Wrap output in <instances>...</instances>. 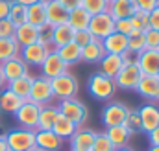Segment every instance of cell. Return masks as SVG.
Listing matches in <instances>:
<instances>
[{
    "label": "cell",
    "mask_w": 159,
    "mask_h": 151,
    "mask_svg": "<svg viewBox=\"0 0 159 151\" xmlns=\"http://www.w3.org/2000/svg\"><path fill=\"white\" fill-rule=\"evenodd\" d=\"M148 24L152 30H157L159 32V7H156L154 11L148 13Z\"/></svg>",
    "instance_id": "obj_47"
},
{
    "label": "cell",
    "mask_w": 159,
    "mask_h": 151,
    "mask_svg": "<svg viewBox=\"0 0 159 151\" xmlns=\"http://www.w3.org/2000/svg\"><path fill=\"white\" fill-rule=\"evenodd\" d=\"M2 88H6V79H4V76H2V68H0V90Z\"/></svg>",
    "instance_id": "obj_53"
},
{
    "label": "cell",
    "mask_w": 159,
    "mask_h": 151,
    "mask_svg": "<svg viewBox=\"0 0 159 151\" xmlns=\"http://www.w3.org/2000/svg\"><path fill=\"white\" fill-rule=\"evenodd\" d=\"M15 33V26L9 22V19H0V39L13 37Z\"/></svg>",
    "instance_id": "obj_43"
},
{
    "label": "cell",
    "mask_w": 159,
    "mask_h": 151,
    "mask_svg": "<svg viewBox=\"0 0 159 151\" xmlns=\"http://www.w3.org/2000/svg\"><path fill=\"white\" fill-rule=\"evenodd\" d=\"M148 140H150V146H159V125L148 133Z\"/></svg>",
    "instance_id": "obj_50"
},
{
    "label": "cell",
    "mask_w": 159,
    "mask_h": 151,
    "mask_svg": "<svg viewBox=\"0 0 159 151\" xmlns=\"http://www.w3.org/2000/svg\"><path fill=\"white\" fill-rule=\"evenodd\" d=\"M74 30L69 26V22H63V24H57V26H52V48H59L63 44H69L74 41Z\"/></svg>",
    "instance_id": "obj_23"
},
{
    "label": "cell",
    "mask_w": 159,
    "mask_h": 151,
    "mask_svg": "<svg viewBox=\"0 0 159 151\" xmlns=\"http://www.w3.org/2000/svg\"><path fill=\"white\" fill-rule=\"evenodd\" d=\"M150 151H159V146H150Z\"/></svg>",
    "instance_id": "obj_55"
},
{
    "label": "cell",
    "mask_w": 159,
    "mask_h": 151,
    "mask_svg": "<svg viewBox=\"0 0 159 151\" xmlns=\"http://www.w3.org/2000/svg\"><path fill=\"white\" fill-rule=\"evenodd\" d=\"M0 151H9L7 149V144H6V138L0 136Z\"/></svg>",
    "instance_id": "obj_51"
},
{
    "label": "cell",
    "mask_w": 159,
    "mask_h": 151,
    "mask_svg": "<svg viewBox=\"0 0 159 151\" xmlns=\"http://www.w3.org/2000/svg\"><path fill=\"white\" fill-rule=\"evenodd\" d=\"M13 37H15L17 42H19L20 48H24V46H28V44L37 42V39H39V28H35V26L24 22V24H20V26L15 28Z\"/></svg>",
    "instance_id": "obj_22"
},
{
    "label": "cell",
    "mask_w": 159,
    "mask_h": 151,
    "mask_svg": "<svg viewBox=\"0 0 159 151\" xmlns=\"http://www.w3.org/2000/svg\"><path fill=\"white\" fill-rule=\"evenodd\" d=\"M137 67L144 76H157L159 74V50H143L139 55Z\"/></svg>",
    "instance_id": "obj_17"
},
{
    "label": "cell",
    "mask_w": 159,
    "mask_h": 151,
    "mask_svg": "<svg viewBox=\"0 0 159 151\" xmlns=\"http://www.w3.org/2000/svg\"><path fill=\"white\" fill-rule=\"evenodd\" d=\"M157 76H159V74H157Z\"/></svg>",
    "instance_id": "obj_57"
},
{
    "label": "cell",
    "mask_w": 159,
    "mask_h": 151,
    "mask_svg": "<svg viewBox=\"0 0 159 151\" xmlns=\"http://www.w3.org/2000/svg\"><path fill=\"white\" fill-rule=\"evenodd\" d=\"M91 151H117V149L109 142V138H107L106 133H96V138H94V144H93Z\"/></svg>",
    "instance_id": "obj_39"
},
{
    "label": "cell",
    "mask_w": 159,
    "mask_h": 151,
    "mask_svg": "<svg viewBox=\"0 0 159 151\" xmlns=\"http://www.w3.org/2000/svg\"><path fill=\"white\" fill-rule=\"evenodd\" d=\"M139 55H141V52H135V50L126 48V50L120 54L122 65H137V63H139Z\"/></svg>",
    "instance_id": "obj_41"
},
{
    "label": "cell",
    "mask_w": 159,
    "mask_h": 151,
    "mask_svg": "<svg viewBox=\"0 0 159 151\" xmlns=\"http://www.w3.org/2000/svg\"><path fill=\"white\" fill-rule=\"evenodd\" d=\"M39 111H41V107L37 105V103L26 100V101H22V105H20L19 111L15 113V118H17V122H19L20 127H26V129H34V131H37Z\"/></svg>",
    "instance_id": "obj_9"
},
{
    "label": "cell",
    "mask_w": 159,
    "mask_h": 151,
    "mask_svg": "<svg viewBox=\"0 0 159 151\" xmlns=\"http://www.w3.org/2000/svg\"><path fill=\"white\" fill-rule=\"evenodd\" d=\"M37 42L48 46V48H52V28H50V26H44V28L39 30V39H37Z\"/></svg>",
    "instance_id": "obj_46"
},
{
    "label": "cell",
    "mask_w": 159,
    "mask_h": 151,
    "mask_svg": "<svg viewBox=\"0 0 159 151\" xmlns=\"http://www.w3.org/2000/svg\"><path fill=\"white\" fill-rule=\"evenodd\" d=\"M87 30L91 32V35H93L94 39L102 41V39L107 37L109 33H113V32H115V19H113L107 11L98 13V15H93Z\"/></svg>",
    "instance_id": "obj_6"
},
{
    "label": "cell",
    "mask_w": 159,
    "mask_h": 151,
    "mask_svg": "<svg viewBox=\"0 0 159 151\" xmlns=\"http://www.w3.org/2000/svg\"><path fill=\"white\" fill-rule=\"evenodd\" d=\"M39 68H41V76L46 77V79H54V77H57V76L69 72V70H67L69 67H67L65 61L57 55L56 50H50V52H48V55L44 57V61H43V65H41Z\"/></svg>",
    "instance_id": "obj_10"
},
{
    "label": "cell",
    "mask_w": 159,
    "mask_h": 151,
    "mask_svg": "<svg viewBox=\"0 0 159 151\" xmlns=\"http://www.w3.org/2000/svg\"><path fill=\"white\" fill-rule=\"evenodd\" d=\"M50 87H52V92H54V100H69V98H76L78 94V79L70 72H65V74L57 76L54 79H50Z\"/></svg>",
    "instance_id": "obj_3"
},
{
    "label": "cell",
    "mask_w": 159,
    "mask_h": 151,
    "mask_svg": "<svg viewBox=\"0 0 159 151\" xmlns=\"http://www.w3.org/2000/svg\"><path fill=\"white\" fill-rule=\"evenodd\" d=\"M129 22H131V26H133V30H137V32H146L148 28H150V24H148V13H144V11H135L131 17H129Z\"/></svg>",
    "instance_id": "obj_37"
},
{
    "label": "cell",
    "mask_w": 159,
    "mask_h": 151,
    "mask_svg": "<svg viewBox=\"0 0 159 151\" xmlns=\"http://www.w3.org/2000/svg\"><path fill=\"white\" fill-rule=\"evenodd\" d=\"M54 50V48H48L41 42H34V44H28L24 48H20V59L28 65V67H41L44 57L48 55V52Z\"/></svg>",
    "instance_id": "obj_11"
},
{
    "label": "cell",
    "mask_w": 159,
    "mask_h": 151,
    "mask_svg": "<svg viewBox=\"0 0 159 151\" xmlns=\"http://www.w3.org/2000/svg\"><path fill=\"white\" fill-rule=\"evenodd\" d=\"M144 46L146 50H159V32L148 28L144 32Z\"/></svg>",
    "instance_id": "obj_40"
},
{
    "label": "cell",
    "mask_w": 159,
    "mask_h": 151,
    "mask_svg": "<svg viewBox=\"0 0 159 151\" xmlns=\"http://www.w3.org/2000/svg\"><path fill=\"white\" fill-rule=\"evenodd\" d=\"M57 116H59V111H57V107H54L52 103L41 107L39 120H37V129H41V131H48V129H52L54 123H56V120H57Z\"/></svg>",
    "instance_id": "obj_31"
},
{
    "label": "cell",
    "mask_w": 159,
    "mask_h": 151,
    "mask_svg": "<svg viewBox=\"0 0 159 151\" xmlns=\"http://www.w3.org/2000/svg\"><path fill=\"white\" fill-rule=\"evenodd\" d=\"M67 22L69 26L74 30V32H80V30H87L89 28V22H91V15L80 6L76 9L69 11V17H67Z\"/></svg>",
    "instance_id": "obj_29"
},
{
    "label": "cell",
    "mask_w": 159,
    "mask_h": 151,
    "mask_svg": "<svg viewBox=\"0 0 159 151\" xmlns=\"http://www.w3.org/2000/svg\"><path fill=\"white\" fill-rule=\"evenodd\" d=\"M56 52H57V55L65 61V65H67V67L76 65V63L81 61V46L76 44L74 41H72V42H69V44H63V46L56 48Z\"/></svg>",
    "instance_id": "obj_25"
},
{
    "label": "cell",
    "mask_w": 159,
    "mask_h": 151,
    "mask_svg": "<svg viewBox=\"0 0 159 151\" xmlns=\"http://www.w3.org/2000/svg\"><path fill=\"white\" fill-rule=\"evenodd\" d=\"M81 7L93 17L109 9V0H81Z\"/></svg>",
    "instance_id": "obj_36"
},
{
    "label": "cell",
    "mask_w": 159,
    "mask_h": 151,
    "mask_svg": "<svg viewBox=\"0 0 159 151\" xmlns=\"http://www.w3.org/2000/svg\"><path fill=\"white\" fill-rule=\"evenodd\" d=\"M139 118H141V125H143V133H150L159 125V105L156 103H144L139 109Z\"/></svg>",
    "instance_id": "obj_15"
},
{
    "label": "cell",
    "mask_w": 159,
    "mask_h": 151,
    "mask_svg": "<svg viewBox=\"0 0 159 151\" xmlns=\"http://www.w3.org/2000/svg\"><path fill=\"white\" fill-rule=\"evenodd\" d=\"M30 101L37 103L39 107L44 105H50L54 101V92H52V87H50V79L37 76L32 79V88H30V96H28Z\"/></svg>",
    "instance_id": "obj_5"
},
{
    "label": "cell",
    "mask_w": 159,
    "mask_h": 151,
    "mask_svg": "<svg viewBox=\"0 0 159 151\" xmlns=\"http://www.w3.org/2000/svg\"><path fill=\"white\" fill-rule=\"evenodd\" d=\"M135 11H137L135 0H109V9H107V13H109L115 20H119V19H129Z\"/></svg>",
    "instance_id": "obj_19"
},
{
    "label": "cell",
    "mask_w": 159,
    "mask_h": 151,
    "mask_svg": "<svg viewBox=\"0 0 159 151\" xmlns=\"http://www.w3.org/2000/svg\"><path fill=\"white\" fill-rule=\"evenodd\" d=\"M26 22L35 26V28H39V30L44 28V26H48L46 24V6H44V0L26 6Z\"/></svg>",
    "instance_id": "obj_20"
},
{
    "label": "cell",
    "mask_w": 159,
    "mask_h": 151,
    "mask_svg": "<svg viewBox=\"0 0 159 151\" xmlns=\"http://www.w3.org/2000/svg\"><path fill=\"white\" fill-rule=\"evenodd\" d=\"M128 48H129V50H135V52L146 50V46H144V33L133 30V32L128 35Z\"/></svg>",
    "instance_id": "obj_38"
},
{
    "label": "cell",
    "mask_w": 159,
    "mask_h": 151,
    "mask_svg": "<svg viewBox=\"0 0 159 151\" xmlns=\"http://www.w3.org/2000/svg\"><path fill=\"white\" fill-rule=\"evenodd\" d=\"M117 151H133V149H131V148H128V146H126V148H120V149H117Z\"/></svg>",
    "instance_id": "obj_54"
},
{
    "label": "cell",
    "mask_w": 159,
    "mask_h": 151,
    "mask_svg": "<svg viewBox=\"0 0 159 151\" xmlns=\"http://www.w3.org/2000/svg\"><path fill=\"white\" fill-rule=\"evenodd\" d=\"M7 19H9V22H11L15 28L20 26V24H24V22H26V6H24V4H19L17 0H11Z\"/></svg>",
    "instance_id": "obj_34"
},
{
    "label": "cell",
    "mask_w": 159,
    "mask_h": 151,
    "mask_svg": "<svg viewBox=\"0 0 159 151\" xmlns=\"http://www.w3.org/2000/svg\"><path fill=\"white\" fill-rule=\"evenodd\" d=\"M93 39H94V37L91 35V32H89V30H80V32H76V33H74V42H76V44H80L81 48H83L85 44H89Z\"/></svg>",
    "instance_id": "obj_45"
},
{
    "label": "cell",
    "mask_w": 159,
    "mask_h": 151,
    "mask_svg": "<svg viewBox=\"0 0 159 151\" xmlns=\"http://www.w3.org/2000/svg\"><path fill=\"white\" fill-rule=\"evenodd\" d=\"M87 92L98 100V101H111L117 94V85H115V79L113 77H107L102 72H94V74L89 76V81H87Z\"/></svg>",
    "instance_id": "obj_1"
},
{
    "label": "cell",
    "mask_w": 159,
    "mask_h": 151,
    "mask_svg": "<svg viewBox=\"0 0 159 151\" xmlns=\"http://www.w3.org/2000/svg\"><path fill=\"white\" fill-rule=\"evenodd\" d=\"M19 54H20V46L15 41V37L0 39V63H4L11 57H17Z\"/></svg>",
    "instance_id": "obj_33"
},
{
    "label": "cell",
    "mask_w": 159,
    "mask_h": 151,
    "mask_svg": "<svg viewBox=\"0 0 159 151\" xmlns=\"http://www.w3.org/2000/svg\"><path fill=\"white\" fill-rule=\"evenodd\" d=\"M115 32L128 37V35L133 32V26H131L129 19H119V20H115Z\"/></svg>",
    "instance_id": "obj_42"
},
{
    "label": "cell",
    "mask_w": 159,
    "mask_h": 151,
    "mask_svg": "<svg viewBox=\"0 0 159 151\" xmlns=\"http://www.w3.org/2000/svg\"><path fill=\"white\" fill-rule=\"evenodd\" d=\"M30 151H43V149H39V148H34V149H30Z\"/></svg>",
    "instance_id": "obj_56"
},
{
    "label": "cell",
    "mask_w": 159,
    "mask_h": 151,
    "mask_svg": "<svg viewBox=\"0 0 159 151\" xmlns=\"http://www.w3.org/2000/svg\"><path fill=\"white\" fill-rule=\"evenodd\" d=\"M0 68H2V76H4L6 83H9L13 79H19V77H24V76H30L28 65L20 59V55L11 57V59L0 63Z\"/></svg>",
    "instance_id": "obj_13"
},
{
    "label": "cell",
    "mask_w": 159,
    "mask_h": 151,
    "mask_svg": "<svg viewBox=\"0 0 159 151\" xmlns=\"http://www.w3.org/2000/svg\"><path fill=\"white\" fill-rule=\"evenodd\" d=\"M94 138H96V131L89 127H78V131L69 138L70 151H91Z\"/></svg>",
    "instance_id": "obj_14"
},
{
    "label": "cell",
    "mask_w": 159,
    "mask_h": 151,
    "mask_svg": "<svg viewBox=\"0 0 159 151\" xmlns=\"http://www.w3.org/2000/svg\"><path fill=\"white\" fill-rule=\"evenodd\" d=\"M104 55H106V50H104V46H102V41H98V39H93L89 44H85V46L81 48V61H83V63L98 65Z\"/></svg>",
    "instance_id": "obj_21"
},
{
    "label": "cell",
    "mask_w": 159,
    "mask_h": 151,
    "mask_svg": "<svg viewBox=\"0 0 159 151\" xmlns=\"http://www.w3.org/2000/svg\"><path fill=\"white\" fill-rule=\"evenodd\" d=\"M19 4H24V6H30V4H35V2H41V0H17Z\"/></svg>",
    "instance_id": "obj_52"
},
{
    "label": "cell",
    "mask_w": 159,
    "mask_h": 151,
    "mask_svg": "<svg viewBox=\"0 0 159 151\" xmlns=\"http://www.w3.org/2000/svg\"><path fill=\"white\" fill-rule=\"evenodd\" d=\"M102 46L106 50V54H115V55H120L126 48H128V37L122 35V33H109L106 39H102Z\"/></svg>",
    "instance_id": "obj_24"
},
{
    "label": "cell",
    "mask_w": 159,
    "mask_h": 151,
    "mask_svg": "<svg viewBox=\"0 0 159 151\" xmlns=\"http://www.w3.org/2000/svg\"><path fill=\"white\" fill-rule=\"evenodd\" d=\"M32 76H24V77H19V79H13L9 83H6V88L11 90L13 94H17L20 100H28L30 96V88H32Z\"/></svg>",
    "instance_id": "obj_30"
},
{
    "label": "cell",
    "mask_w": 159,
    "mask_h": 151,
    "mask_svg": "<svg viewBox=\"0 0 159 151\" xmlns=\"http://www.w3.org/2000/svg\"><path fill=\"white\" fill-rule=\"evenodd\" d=\"M129 107L124 105L122 101H107L106 107L102 109V123L107 127H113V125H122L126 116H128Z\"/></svg>",
    "instance_id": "obj_7"
},
{
    "label": "cell",
    "mask_w": 159,
    "mask_h": 151,
    "mask_svg": "<svg viewBox=\"0 0 159 151\" xmlns=\"http://www.w3.org/2000/svg\"><path fill=\"white\" fill-rule=\"evenodd\" d=\"M67 11H72V9H76V7H80L81 6V0H57Z\"/></svg>",
    "instance_id": "obj_48"
},
{
    "label": "cell",
    "mask_w": 159,
    "mask_h": 151,
    "mask_svg": "<svg viewBox=\"0 0 159 151\" xmlns=\"http://www.w3.org/2000/svg\"><path fill=\"white\" fill-rule=\"evenodd\" d=\"M9 151H30L35 148V131L26 127H13L4 135Z\"/></svg>",
    "instance_id": "obj_2"
},
{
    "label": "cell",
    "mask_w": 159,
    "mask_h": 151,
    "mask_svg": "<svg viewBox=\"0 0 159 151\" xmlns=\"http://www.w3.org/2000/svg\"><path fill=\"white\" fill-rule=\"evenodd\" d=\"M63 142L52 129L48 131H41L37 129L35 131V148H39L43 151H59L63 148Z\"/></svg>",
    "instance_id": "obj_16"
},
{
    "label": "cell",
    "mask_w": 159,
    "mask_h": 151,
    "mask_svg": "<svg viewBox=\"0 0 159 151\" xmlns=\"http://www.w3.org/2000/svg\"><path fill=\"white\" fill-rule=\"evenodd\" d=\"M11 0H0V19H7Z\"/></svg>",
    "instance_id": "obj_49"
},
{
    "label": "cell",
    "mask_w": 159,
    "mask_h": 151,
    "mask_svg": "<svg viewBox=\"0 0 159 151\" xmlns=\"http://www.w3.org/2000/svg\"><path fill=\"white\" fill-rule=\"evenodd\" d=\"M52 131L61 138V140H69L76 131H78V125L74 123V122H70L69 118H65V116H57V120H56V123H54V127H52Z\"/></svg>",
    "instance_id": "obj_32"
},
{
    "label": "cell",
    "mask_w": 159,
    "mask_h": 151,
    "mask_svg": "<svg viewBox=\"0 0 159 151\" xmlns=\"http://www.w3.org/2000/svg\"><path fill=\"white\" fill-rule=\"evenodd\" d=\"M128 131H129V135L133 136V135H137V133H143V125H141V118H139V111L137 109H129L128 111V116H126V120H124V123H122Z\"/></svg>",
    "instance_id": "obj_35"
},
{
    "label": "cell",
    "mask_w": 159,
    "mask_h": 151,
    "mask_svg": "<svg viewBox=\"0 0 159 151\" xmlns=\"http://www.w3.org/2000/svg\"><path fill=\"white\" fill-rule=\"evenodd\" d=\"M106 135H107L109 142L115 146V149L126 148L128 142L131 140V135H129V131H128L124 125H113V127H107V129H106Z\"/></svg>",
    "instance_id": "obj_26"
},
{
    "label": "cell",
    "mask_w": 159,
    "mask_h": 151,
    "mask_svg": "<svg viewBox=\"0 0 159 151\" xmlns=\"http://www.w3.org/2000/svg\"><path fill=\"white\" fill-rule=\"evenodd\" d=\"M143 77V72L137 65H124L120 68V72L113 79H115V85L117 88L122 90H135L137 85H139V79Z\"/></svg>",
    "instance_id": "obj_8"
},
{
    "label": "cell",
    "mask_w": 159,
    "mask_h": 151,
    "mask_svg": "<svg viewBox=\"0 0 159 151\" xmlns=\"http://www.w3.org/2000/svg\"><path fill=\"white\" fill-rule=\"evenodd\" d=\"M135 4H137V9L144 13H150L156 7H159V0H135Z\"/></svg>",
    "instance_id": "obj_44"
},
{
    "label": "cell",
    "mask_w": 159,
    "mask_h": 151,
    "mask_svg": "<svg viewBox=\"0 0 159 151\" xmlns=\"http://www.w3.org/2000/svg\"><path fill=\"white\" fill-rule=\"evenodd\" d=\"M98 67H100V70H98V72L106 74L107 77H115V76L120 72V68H122L124 65H122L120 55H115V54H106V55L100 59Z\"/></svg>",
    "instance_id": "obj_27"
},
{
    "label": "cell",
    "mask_w": 159,
    "mask_h": 151,
    "mask_svg": "<svg viewBox=\"0 0 159 151\" xmlns=\"http://www.w3.org/2000/svg\"><path fill=\"white\" fill-rule=\"evenodd\" d=\"M141 98H144L150 103H159V76H144L139 79V85L135 88Z\"/></svg>",
    "instance_id": "obj_12"
},
{
    "label": "cell",
    "mask_w": 159,
    "mask_h": 151,
    "mask_svg": "<svg viewBox=\"0 0 159 151\" xmlns=\"http://www.w3.org/2000/svg\"><path fill=\"white\" fill-rule=\"evenodd\" d=\"M57 111L61 116L69 118L70 122H74L78 127H83V123L89 118V111L85 107L83 101H80L78 98H69V100H61L57 103Z\"/></svg>",
    "instance_id": "obj_4"
},
{
    "label": "cell",
    "mask_w": 159,
    "mask_h": 151,
    "mask_svg": "<svg viewBox=\"0 0 159 151\" xmlns=\"http://www.w3.org/2000/svg\"><path fill=\"white\" fill-rule=\"evenodd\" d=\"M44 6H46V24H48L50 28L67 22L69 11H67L57 0H44Z\"/></svg>",
    "instance_id": "obj_18"
},
{
    "label": "cell",
    "mask_w": 159,
    "mask_h": 151,
    "mask_svg": "<svg viewBox=\"0 0 159 151\" xmlns=\"http://www.w3.org/2000/svg\"><path fill=\"white\" fill-rule=\"evenodd\" d=\"M24 100H20L17 94H13L7 88L0 90V113H7V114H15L19 111V107L22 105Z\"/></svg>",
    "instance_id": "obj_28"
}]
</instances>
